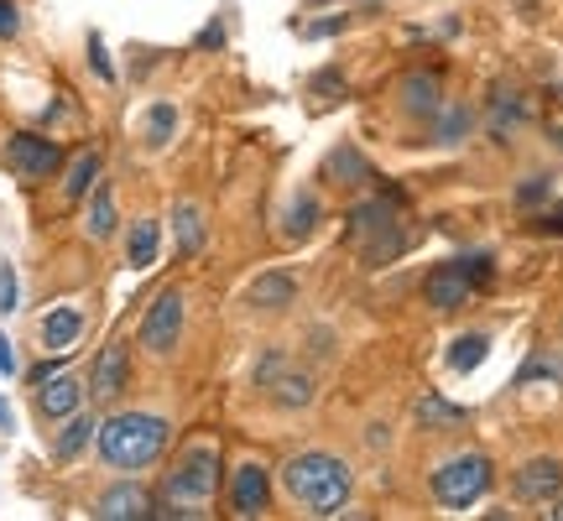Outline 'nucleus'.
Wrapping results in <instances>:
<instances>
[{
	"mask_svg": "<svg viewBox=\"0 0 563 521\" xmlns=\"http://www.w3.org/2000/svg\"><path fill=\"white\" fill-rule=\"evenodd\" d=\"M282 485H287V496L303 506L308 517H334L345 500L355 496V474L350 464L339 459V453H292L287 464H282Z\"/></svg>",
	"mask_w": 563,
	"mask_h": 521,
	"instance_id": "nucleus-1",
	"label": "nucleus"
},
{
	"mask_svg": "<svg viewBox=\"0 0 563 521\" xmlns=\"http://www.w3.org/2000/svg\"><path fill=\"white\" fill-rule=\"evenodd\" d=\"M99 459L110 470H152L167 449V417L157 412H116L99 423Z\"/></svg>",
	"mask_w": 563,
	"mask_h": 521,
	"instance_id": "nucleus-2",
	"label": "nucleus"
},
{
	"mask_svg": "<svg viewBox=\"0 0 563 521\" xmlns=\"http://www.w3.org/2000/svg\"><path fill=\"white\" fill-rule=\"evenodd\" d=\"M214 485H219V453L188 449L163 485V500H152V517H204Z\"/></svg>",
	"mask_w": 563,
	"mask_h": 521,
	"instance_id": "nucleus-3",
	"label": "nucleus"
},
{
	"mask_svg": "<svg viewBox=\"0 0 563 521\" xmlns=\"http://www.w3.org/2000/svg\"><path fill=\"white\" fill-rule=\"evenodd\" d=\"M491 277H495V260L486 256V251H475V256H459V260L433 266V271H428V282H422V298H428V308L454 313V308H465L480 287H491Z\"/></svg>",
	"mask_w": 563,
	"mask_h": 521,
	"instance_id": "nucleus-4",
	"label": "nucleus"
},
{
	"mask_svg": "<svg viewBox=\"0 0 563 521\" xmlns=\"http://www.w3.org/2000/svg\"><path fill=\"white\" fill-rule=\"evenodd\" d=\"M491 480H495V470L486 453H454V459H444L433 470V500L444 511H465V506H475V500L491 490Z\"/></svg>",
	"mask_w": 563,
	"mask_h": 521,
	"instance_id": "nucleus-5",
	"label": "nucleus"
},
{
	"mask_svg": "<svg viewBox=\"0 0 563 521\" xmlns=\"http://www.w3.org/2000/svg\"><path fill=\"white\" fill-rule=\"evenodd\" d=\"M350 235L355 245L366 251V260H392L407 245V230H402V214L392 204H355L350 209Z\"/></svg>",
	"mask_w": 563,
	"mask_h": 521,
	"instance_id": "nucleus-6",
	"label": "nucleus"
},
{
	"mask_svg": "<svg viewBox=\"0 0 563 521\" xmlns=\"http://www.w3.org/2000/svg\"><path fill=\"white\" fill-rule=\"evenodd\" d=\"M183 318H188L183 292H178V287H167L163 298L146 308V318H141V350H146V355H157V360H167L172 350H178V339H183Z\"/></svg>",
	"mask_w": 563,
	"mask_h": 521,
	"instance_id": "nucleus-7",
	"label": "nucleus"
},
{
	"mask_svg": "<svg viewBox=\"0 0 563 521\" xmlns=\"http://www.w3.org/2000/svg\"><path fill=\"white\" fill-rule=\"evenodd\" d=\"M5 162H11V172H16L22 183H47V178H58V167H63V146L47 142V136H32V131H16V136L5 142Z\"/></svg>",
	"mask_w": 563,
	"mask_h": 521,
	"instance_id": "nucleus-8",
	"label": "nucleus"
},
{
	"mask_svg": "<svg viewBox=\"0 0 563 521\" xmlns=\"http://www.w3.org/2000/svg\"><path fill=\"white\" fill-rule=\"evenodd\" d=\"M125 386H131V350H125L120 339H110V344H105V350L94 355L89 386H84V391H89L94 402H116Z\"/></svg>",
	"mask_w": 563,
	"mask_h": 521,
	"instance_id": "nucleus-9",
	"label": "nucleus"
},
{
	"mask_svg": "<svg viewBox=\"0 0 563 521\" xmlns=\"http://www.w3.org/2000/svg\"><path fill=\"white\" fill-rule=\"evenodd\" d=\"M230 506H235V517H261L272 506V474L245 459L230 480Z\"/></svg>",
	"mask_w": 563,
	"mask_h": 521,
	"instance_id": "nucleus-10",
	"label": "nucleus"
},
{
	"mask_svg": "<svg viewBox=\"0 0 563 521\" xmlns=\"http://www.w3.org/2000/svg\"><path fill=\"white\" fill-rule=\"evenodd\" d=\"M559 490H563L559 459H527V464L516 470V496L527 500V506H542V500H553Z\"/></svg>",
	"mask_w": 563,
	"mask_h": 521,
	"instance_id": "nucleus-11",
	"label": "nucleus"
},
{
	"mask_svg": "<svg viewBox=\"0 0 563 521\" xmlns=\"http://www.w3.org/2000/svg\"><path fill=\"white\" fill-rule=\"evenodd\" d=\"M94 517L99 521H146L152 517V496H146L141 485H131V480H125V485H110L105 496L94 500Z\"/></svg>",
	"mask_w": 563,
	"mask_h": 521,
	"instance_id": "nucleus-12",
	"label": "nucleus"
},
{
	"mask_svg": "<svg viewBox=\"0 0 563 521\" xmlns=\"http://www.w3.org/2000/svg\"><path fill=\"white\" fill-rule=\"evenodd\" d=\"M84 380H73V376H47L43 386H37V412H43L47 423H63L69 412H79L84 407Z\"/></svg>",
	"mask_w": 563,
	"mask_h": 521,
	"instance_id": "nucleus-13",
	"label": "nucleus"
},
{
	"mask_svg": "<svg viewBox=\"0 0 563 521\" xmlns=\"http://www.w3.org/2000/svg\"><path fill=\"white\" fill-rule=\"evenodd\" d=\"M402 110L412 120H433L444 110V89H439V78L433 73H407L402 78Z\"/></svg>",
	"mask_w": 563,
	"mask_h": 521,
	"instance_id": "nucleus-14",
	"label": "nucleus"
},
{
	"mask_svg": "<svg viewBox=\"0 0 563 521\" xmlns=\"http://www.w3.org/2000/svg\"><path fill=\"white\" fill-rule=\"evenodd\" d=\"M94 433H99V417H94V412H69L63 427H58V438H52V459L73 464V459L94 444Z\"/></svg>",
	"mask_w": 563,
	"mask_h": 521,
	"instance_id": "nucleus-15",
	"label": "nucleus"
},
{
	"mask_svg": "<svg viewBox=\"0 0 563 521\" xmlns=\"http://www.w3.org/2000/svg\"><path fill=\"white\" fill-rule=\"evenodd\" d=\"M465 423V407H454L444 391H422L412 402V427L418 433H444V427H459Z\"/></svg>",
	"mask_w": 563,
	"mask_h": 521,
	"instance_id": "nucleus-16",
	"label": "nucleus"
},
{
	"mask_svg": "<svg viewBox=\"0 0 563 521\" xmlns=\"http://www.w3.org/2000/svg\"><path fill=\"white\" fill-rule=\"evenodd\" d=\"M532 120V105L516 95V89H495L491 95V136L495 142H512L516 131Z\"/></svg>",
	"mask_w": 563,
	"mask_h": 521,
	"instance_id": "nucleus-17",
	"label": "nucleus"
},
{
	"mask_svg": "<svg viewBox=\"0 0 563 521\" xmlns=\"http://www.w3.org/2000/svg\"><path fill=\"white\" fill-rule=\"evenodd\" d=\"M116 225H120V214H116V193L105 189V183H94L89 193V209H84V235L99 245V240H110L116 235Z\"/></svg>",
	"mask_w": 563,
	"mask_h": 521,
	"instance_id": "nucleus-18",
	"label": "nucleus"
},
{
	"mask_svg": "<svg viewBox=\"0 0 563 521\" xmlns=\"http://www.w3.org/2000/svg\"><path fill=\"white\" fill-rule=\"evenodd\" d=\"M266 391L277 397V407H308L319 386H313V371H292V365H282L277 376L266 380Z\"/></svg>",
	"mask_w": 563,
	"mask_h": 521,
	"instance_id": "nucleus-19",
	"label": "nucleus"
},
{
	"mask_svg": "<svg viewBox=\"0 0 563 521\" xmlns=\"http://www.w3.org/2000/svg\"><path fill=\"white\" fill-rule=\"evenodd\" d=\"M292 292H298L292 271H266V277L251 282L245 303H251V308H287V303H292Z\"/></svg>",
	"mask_w": 563,
	"mask_h": 521,
	"instance_id": "nucleus-20",
	"label": "nucleus"
},
{
	"mask_svg": "<svg viewBox=\"0 0 563 521\" xmlns=\"http://www.w3.org/2000/svg\"><path fill=\"white\" fill-rule=\"evenodd\" d=\"M79 334H84V313L79 308H52L43 318V344L47 350H58V355L73 350V339H79Z\"/></svg>",
	"mask_w": 563,
	"mask_h": 521,
	"instance_id": "nucleus-21",
	"label": "nucleus"
},
{
	"mask_svg": "<svg viewBox=\"0 0 563 521\" xmlns=\"http://www.w3.org/2000/svg\"><path fill=\"white\" fill-rule=\"evenodd\" d=\"M99 172H105V157L99 152H79L69 167V178H63V193H69V204H84L99 183Z\"/></svg>",
	"mask_w": 563,
	"mask_h": 521,
	"instance_id": "nucleus-22",
	"label": "nucleus"
},
{
	"mask_svg": "<svg viewBox=\"0 0 563 521\" xmlns=\"http://www.w3.org/2000/svg\"><path fill=\"white\" fill-rule=\"evenodd\" d=\"M469 131H475V110H469V105H448V99H444V110L433 116V142H439V146H459Z\"/></svg>",
	"mask_w": 563,
	"mask_h": 521,
	"instance_id": "nucleus-23",
	"label": "nucleus"
},
{
	"mask_svg": "<svg viewBox=\"0 0 563 521\" xmlns=\"http://www.w3.org/2000/svg\"><path fill=\"white\" fill-rule=\"evenodd\" d=\"M157 240H163L157 219H152V214H146V219H136V225H131V240H125V266L146 271V266L157 260Z\"/></svg>",
	"mask_w": 563,
	"mask_h": 521,
	"instance_id": "nucleus-24",
	"label": "nucleus"
},
{
	"mask_svg": "<svg viewBox=\"0 0 563 521\" xmlns=\"http://www.w3.org/2000/svg\"><path fill=\"white\" fill-rule=\"evenodd\" d=\"M172 225H178V251H183V256H193V251L204 245V209L183 198V204L172 209Z\"/></svg>",
	"mask_w": 563,
	"mask_h": 521,
	"instance_id": "nucleus-25",
	"label": "nucleus"
},
{
	"mask_svg": "<svg viewBox=\"0 0 563 521\" xmlns=\"http://www.w3.org/2000/svg\"><path fill=\"white\" fill-rule=\"evenodd\" d=\"M486 355H491V339H486V334H465V339H454L448 365H454V371H475Z\"/></svg>",
	"mask_w": 563,
	"mask_h": 521,
	"instance_id": "nucleus-26",
	"label": "nucleus"
},
{
	"mask_svg": "<svg viewBox=\"0 0 563 521\" xmlns=\"http://www.w3.org/2000/svg\"><path fill=\"white\" fill-rule=\"evenodd\" d=\"M319 219H324V209H319V198H313V193H298V198H292V219H287V235H292V240H303L308 230L319 225Z\"/></svg>",
	"mask_w": 563,
	"mask_h": 521,
	"instance_id": "nucleus-27",
	"label": "nucleus"
},
{
	"mask_svg": "<svg viewBox=\"0 0 563 521\" xmlns=\"http://www.w3.org/2000/svg\"><path fill=\"white\" fill-rule=\"evenodd\" d=\"M328 178H334V183H355V178H366V157H360L355 146H339V152L328 157Z\"/></svg>",
	"mask_w": 563,
	"mask_h": 521,
	"instance_id": "nucleus-28",
	"label": "nucleus"
},
{
	"mask_svg": "<svg viewBox=\"0 0 563 521\" xmlns=\"http://www.w3.org/2000/svg\"><path fill=\"white\" fill-rule=\"evenodd\" d=\"M172 125H178V110H172V105H152V116H146V146H167L172 142Z\"/></svg>",
	"mask_w": 563,
	"mask_h": 521,
	"instance_id": "nucleus-29",
	"label": "nucleus"
},
{
	"mask_svg": "<svg viewBox=\"0 0 563 521\" xmlns=\"http://www.w3.org/2000/svg\"><path fill=\"white\" fill-rule=\"evenodd\" d=\"M538 376H548V380H563V360L559 355H532L527 360V365H522V386H527V380H538Z\"/></svg>",
	"mask_w": 563,
	"mask_h": 521,
	"instance_id": "nucleus-30",
	"label": "nucleus"
},
{
	"mask_svg": "<svg viewBox=\"0 0 563 521\" xmlns=\"http://www.w3.org/2000/svg\"><path fill=\"white\" fill-rule=\"evenodd\" d=\"M355 26V11H345V16H328V22H313L308 26V37H339V32H350Z\"/></svg>",
	"mask_w": 563,
	"mask_h": 521,
	"instance_id": "nucleus-31",
	"label": "nucleus"
},
{
	"mask_svg": "<svg viewBox=\"0 0 563 521\" xmlns=\"http://www.w3.org/2000/svg\"><path fill=\"white\" fill-rule=\"evenodd\" d=\"M22 32V11H16V0H0V43H11Z\"/></svg>",
	"mask_w": 563,
	"mask_h": 521,
	"instance_id": "nucleus-32",
	"label": "nucleus"
},
{
	"mask_svg": "<svg viewBox=\"0 0 563 521\" xmlns=\"http://www.w3.org/2000/svg\"><path fill=\"white\" fill-rule=\"evenodd\" d=\"M313 95H324V99H339L345 95V78L334 69H324V73H313Z\"/></svg>",
	"mask_w": 563,
	"mask_h": 521,
	"instance_id": "nucleus-33",
	"label": "nucleus"
},
{
	"mask_svg": "<svg viewBox=\"0 0 563 521\" xmlns=\"http://www.w3.org/2000/svg\"><path fill=\"white\" fill-rule=\"evenodd\" d=\"M16 308V271L11 266H0V313Z\"/></svg>",
	"mask_w": 563,
	"mask_h": 521,
	"instance_id": "nucleus-34",
	"label": "nucleus"
},
{
	"mask_svg": "<svg viewBox=\"0 0 563 521\" xmlns=\"http://www.w3.org/2000/svg\"><path fill=\"white\" fill-rule=\"evenodd\" d=\"M89 63H94V73H99V78H116V63L105 58V43H99V37H89Z\"/></svg>",
	"mask_w": 563,
	"mask_h": 521,
	"instance_id": "nucleus-35",
	"label": "nucleus"
},
{
	"mask_svg": "<svg viewBox=\"0 0 563 521\" xmlns=\"http://www.w3.org/2000/svg\"><path fill=\"white\" fill-rule=\"evenodd\" d=\"M542 193H548V183H522V193H516V198H522V204H538Z\"/></svg>",
	"mask_w": 563,
	"mask_h": 521,
	"instance_id": "nucleus-36",
	"label": "nucleus"
},
{
	"mask_svg": "<svg viewBox=\"0 0 563 521\" xmlns=\"http://www.w3.org/2000/svg\"><path fill=\"white\" fill-rule=\"evenodd\" d=\"M219 43H225V26L214 22L209 32H204V37H199V48H219Z\"/></svg>",
	"mask_w": 563,
	"mask_h": 521,
	"instance_id": "nucleus-37",
	"label": "nucleus"
},
{
	"mask_svg": "<svg viewBox=\"0 0 563 521\" xmlns=\"http://www.w3.org/2000/svg\"><path fill=\"white\" fill-rule=\"evenodd\" d=\"M0 371H5V376L16 371V355H11V344H5V339H0Z\"/></svg>",
	"mask_w": 563,
	"mask_h": 521,
	"instance_id": "nucleus-38",
	"label": "nucleus"
},
{
	"mask_svg": "<svg viewBox=\"0 0 563 521\" xmlns=\"http://www.w3.org/2000/svg\"><path fill=\"white\" fill-rule=\"evenodd\" d=\"M0 427H11V407L0 402Z\"/></svg>",
	"mask_w": 563,
	"mask_h": 521,
	"instance_id": "nucleus-39",
	"label": "nucleus"
}]
</instances>
